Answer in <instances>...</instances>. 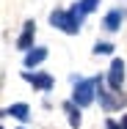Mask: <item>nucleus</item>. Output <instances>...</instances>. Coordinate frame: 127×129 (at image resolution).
Wrapping results in <instances>:
<instances>
[{
    "label": "nucleus",
    "mask_w": 127,
    "mask_h": 129,
    "mask_svg": "<svg viewBox=\"0 0 127 129\" xmlns=\"http://www.w3.org/2000/svg\"><path fill=\"white\" fill-rule=\"evenodd\" d=\"M22 77L33 85V88H42V91H50L52 85H55V80L50 74H30V72H22Z\"/></svg>",
    "instance_id": "4"
},
{
    "label": "nucleus",
    "mask_w": 127,
    "mask_h": 129,
    "mask_svg": "<svg viewBox=\"0 0 127 129\" xmlns=\"http://www.w3.org/2000/svg\"><path fill=\"white\" fill-rule=\"evenodd\" d=\"M50 25L58 27V30H64V33H69V36H75V33H80V27H83V19H77L72 11H52L50 14Z\"/></svg>",
    "instance_id": "2"
},
{
    "label": "nucleus",
    "mask_w": 127,
    "mask_h": 129,
    "mask_svg": "<svg viewBox=\"0 0 127 129\" xmlns=\"http://www.w3.org/2000/svg\"><path fill=\"white\" fill-rule=\"evenodd\" d=\"M105 129H122V126H119L116 121H111V118H108V121H105Z\"/></svg>",
    "instance_id": "12"
},
{
    "label": "nucleus",
    "mask_w": 127,
    "mask_h": 129,
    "mask_svg": "<svg viewBox=\"0 0 127 129\" xmlns=\"http://www.w3.org/2000/svg\"><path fill=\"white\" fill-rule=\"evenodd\" d=\"M97 6H100V0H77V3H75V8H69V11L75 14L77 19H83V17H86V14H91Z\"/></svg>",
    "instance_id": "7"
},
{
    "label": "nucleus",
    "mask_w": 127,
    "mask_h": 129,
    "mask_svg": "<svg viewBox=\"0 0 127 129\" xmlns=\"http://www.w3.org/2000/svg\"><path fill=\"white\" fill-rule=\"evenodd\" d=\"M64 110H66V115H69V126H80V107H77L75 102H66L64 104Z\"/></svg>",
    "instance_id": "10"
},
{
    "label": "nucleus",
    "mask_w": 127,
    "mask_h": 129,
    "mask_svg": "<svg viewBox=\"0 0 127 129\" xmlns=\"http://www.w3.org/2000/svg\"><path fill=\"white\" fill-rule=\"evenodd\" d=\"M127 17L124 8H113V11H108L105 14V19H102V27L105 30H119V25H122V19Z\"/></svg>",
    "instance_id": "5"
},
{
    "label": "nucleus",
    "mask_w": 127,
    "mask_h": 129,
    "mask_svg": "<svg viewBox=\"0 0 127 129\" xmlns=\"http://www.w3.org/2000/svg\"><path fill=\"white\" fill-rule=\"evenodd\" d=\"M108 82L113 91H122V82H124V60L122 58H113L111 63V74H108Z\"/></svg>",
    "instance_id": "3"
},
{
    "label": "nucleus",
    "mask_w": 127,
    "mask_h": 129,
    "mask_svg": "<svg viewBox=\"0 0 127 129\" xmlns=\"http://www.w3.org/2000/svg\"><path fill=\"white\" fill-rule=\"evenodd\" d=\"M44 58H47V50H44V47H33L30 52H25V66L33 69V66H39Z\"/></svg>",
    "instance_id": "8"
},
{
    "label": "nucleus",
    "mask_w": 127,
    "mask_h": 129,
    "mask_svg": "<svg viewBox=\"0 0 127 129\" xmlns=\"http://www.w3.org/2000/svg\"><path fill=\"white\" fill-rule=\"evenodd\" d=\"M3 115H14V118H20V121H28V118H30V110H28V104H11V107L3 110Z\"/></svg>",
    "instance_id": "9"
},
{
    "label": "nucleus",
    "mask_w": 127,
    "mask_h": 129,
    "mask_svg": "<svg viewBox=\"0 0 127 129\" xmlns=\"http://www.w3.org/2000/svg\"><path fill=\"white\" fill-rule=\"evenodd\" d=\"M33 36H36V25H33V22H25V27H22V36L17 39V47H20V50H28V52H30Z\"/></svg>",
    "instance_id": "6"
},
{
    "label": "nucleus",
    "mask_w": 127,
    "mask_h": 129,
    "mask_svg": "<svg viewBox=\"0 0 127 129\" xmlns=\"http://www.w3.org/2000/svg\"><path fill=\"white\" fill-rule=\"evenodd\" d=\"M94 52H97V55H111V52H113V44H105V41H100V44L94 47Z\"/></svg>",
    "instance_id": "11"
},
{
    "label": "nucleus",
    "mask_w": 127,
    "mask_h": 129,
    "mask_svg": "<svg viewBox=\"0 0 127 129\" xmlns=\"http://www.w3.org/2000/svg\"><path fill=\"white\" fill-rule=\"evenodd\" d=\"M122 129H127V115H122Z\"/></svg>",
    "instance_id": "13"
},
{
    "label": "nucleus",
    "mask_w": 127,
    "mask_h": 129,
    "mask_svg": "<svg viewBox=\"0 0 127 129\" xmlns=\"http://www.w3.org/2000/svg\"><path fill=\"white\" fill-rule=\"evenodd\" d=\"M75 82V93H72V102L77 107H88L94 102V93H97V85H100V77H91V80H80V77H72Z\"/></svg>",
    "instance_id": "1"
}]
</instances>
